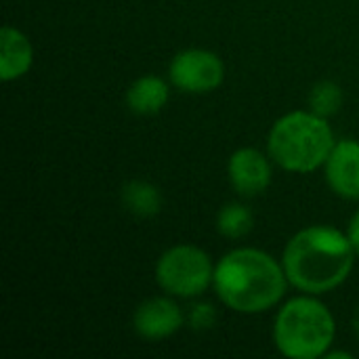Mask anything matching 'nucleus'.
Instances as JSON below:
<instances>
[{
	"label": "nucleus",
	"mask_w": 359,
	"mask_h": 359,
	"mask_svg": "<svg viewBox=\"0 0 359 359\" xmlns=\"http://www.w3.org/2000/svg\"><path fill=\"white\" fill-rule=\"evenodd\" d=\"M355 257L347 231L330 225H311L286 242L282 265L290 286L320 297L349 280Z\"/></svg>",
	"instance_id": "1"
},
{
	"label": "nucleus",
	"mask_w": 359,
	"mask_h": 359,
	"mask_svg": "<svg viewBox=\"0 0 359 359\" xmlns=\"http://www.w3.org/2000/svg\"><path fill=\"white\" fill-rule=\"evenodd\" d=\"M288 284L282 261L259 248H233L215 265L212 290L236 313L259 316L273 309Z\"/></svg>",
	"instance_id": "2"
},
{
	"label": "nucleus",
	"mask_w": 359,
	"mask_h": 359,
	"mask_svg": "<svg viewBox=\"0 0 359 359\" xmlns=\"http://www.w3.org/2000/svg\"><path fill=\"white\" fill-rule=\"evenodd\" d=\"M337 139L328 118L311 109H294L280 116L269 135L267 151L271 160L297 175H309L326 164Z\"/></svg>",
	"instance_id": "3"
},
{
	"label": "nucleus",
	"mask_w": 359,
	"mask_h": 359,
	"mask_svg": "<svg viewBox=\"0 0 359 359\" xmlns=\"http://www.w3.org/2000/svg\"><path fill=\"white\" fill-rule=\"evenodd\" d=\"M337 337V322L332 311L316 299L303 294L286 301L273 322V343L288 359L324 358Z\"/></svg>",
	"instance_id": "4"
},
{
	"label": "nucleus",
	"mask_w": 359,
	"mask_h": 359,
	"mask_svg": "<svg viewBox=\"0 0 359 359\" xmlns=\"http://www.w3.org/2000/svg\"><path fill=\"white\" fill-rule=\"evenodd\" d=\"M215 280V263L206 250L194 244H177L164 250L156 263L158 286L177 299L204 294Z\"/></svg>",
	"instance_id": "5"
},
{
	"label": "nucleus",
	"mask_w": 359,
	"mask_h": 359,
	"mask_svg": "<svg viewBox=\"0 0 359 359\" xmlns=\"http://www.w3.org/2000/svg\"><path fill=\"white\" fill-rule=\"evenodd\" d=\"M168 80L187 95H206L217 90L225 80L223 59L208 48L179 50L168 65Z\"/></svg>",
	"instance_id": "6"
},
{
	"label": "nucleus",
	"mask_w": 359,
	"mask_h": 359,
	"mask_svg": "<svg viewBox=\"0 0 359 359\" xmlns=\"http://www.w3.org/2000/svg\"><path fill=\"white\" fill-rule=\"evenodd\" d=\"M271 156L257 147H240L229 156L227 179L231 189L242 198H257L271 185Z\"/></svg>",
	"instance_id": "7"
},
{
	"label": "nucleus",
	"mask_w": 359,
	"mask_h": 359,
	"mask_svg": "<svg viewBox=\"0 0 359 359\" xmlns=\"http://www.w3.org/2000/svg\"><path fill=\"white\" fill-rule=\"evenodd\" d=\"M185 320L187 316L170 294L151 297L135 309L133 328L145 341H164L177 334Z\"/></svg>",
	"instance_id": "8"
},
{
	"label": "nucleus",
	"mask_w": 359,
	"mask_h": 359,
	"mask_svg": "<svg viewBox=\"0 0 359 359\" xmlns=\"http://www.w3.org/2000/svg\"><path fill=\"white\" fill-rule=\"evenodd\" d=\"M324 175L328 187L343 200H359V141L341 139L334 143Z\"/></svg>",
	"instance_id": "9"
},
{
	"label": "nucleus",
	"mask_w": 359,
	"mask_h": 359,
	"mask_svg": "<svg viewBox=\"0 0 359 359\" xmlns=\"http://www.w3.org/2000/svg\"><path fill=\"white\" fill-rule=\"evenodd\" d=\"M34 65V44L17 27L4 25L0 32V80L13 82L23 78Z\"/></svg>",
	"instance_id": "10"
},
{
	"label": "nucleus",
	"mask_w": 359,
	"mask_h": 359,
	"mask_svg": "<svg viewBox=\"0 0 359 359\" xmlns=\"http://www.w3.org/2000/svg\"><path fill=\"white\" fill-rule=\"evenodd\" d=\"M170 86L164 78L145 74L126 88V105L137 116H154L166 107Z\"/></svg>",
	"instance_id": "11"
},
{
	"label": "nucleus",
	"mask_w": 359,
	"mask_h": 359,
	"mask_svg": "<svg viewBox=\"0 0 359 359\" xmlns=\"http://www.w3.org/2000/svg\"><path fill=\"white\" fill-rule=\"evenodd\" d=\"M120 200L130 215L141 219L156 217L164 204L162 191L149 181H128L120 191Z\"/></svg>",
	"instance_id": "12"
},
{
	"label": "nucleus",
	"mask_w": 359,
	"mask_h": 359,
	"mask_svg": "<svg viewBox=\"0 0 359 359\" xmlns=\"http://www.w3.org/2000/svg\"><path fill=\"white\" fill-rule=\"evenodd\" d=\"M255 227V217L246 204L229 202L217 215V231L227 240H242Z\"/></svg>",
	"instance_id": "13"
},
{
	"label": "nucleus",
	"mask_w": 359,
	"mask_h": 359,
	"mask_svg": "<svg viewBox=\"0 0 359 359\" xmlns=\"http://www.w3.org/2000/svg\"><path fill=\"white\" fill-rule=\"evenodd\" d=\"M343 107V88L332 80H322L313 84L309 93V109L322 118H332Z\"/></svg>",
	"instance_id": "14"
},
{
	"label": "nucleus",
	"mask_w": 359,
	"mask_h": 359,
	"mask_svg": "<svg viewBox=\"0 0 359 359\" xmlns=\"http://www.w3.org/2000/svg\"><path fill=\"white\" fill-rule=\"evenodd\" d=\"M217 318H219V313H217L215 305L202 301V303H196V305L189 309V313H187V324H189L191 330L204 332V330H210V328L217 324Z\"/></svg>",
	"instance_id": "15"
},
{
	"label": "nucleus",
	"mask_w": 359,
	"mask_h": 359,
	"mask_svg": "<svg viewBox=\"0 0 359 359\" xmlns=\"http://www.w3.org/2000/svg\"><path fill=\"white\" fill-rule=\"evenodd\" d=\"M347 236H349V240H351V244H353V248H355V255L359 257V210L351 217V221H349Z\"/></svg>",
	"instance_id": "16"
},
{
	"label": "nucleus",
	"mask_w": 359,
	"mask_h": 359,
	"mask_svg": "<svg viewBox=\"0 0 359 359\" xmlns=\"http://www.w3.org/2000/svg\"><path fill=\"white\" fill-rule=\"evenodd\" d=\"M324 359H351V353L347 351H328Z\"/></svg>",
	"instance_id": "17"
},
{
	"label": "nucleus",
	"mask_w": 359,
	"mask_h": 359,
	"mask_svg": "<svg viewBox=\"0 0 359 359\" xmlns=\"http://www.w3.org/2000/svg\"><path fill=\"white\" fill-rule=\"evenodd\" d=\"M353 330H355V337L359 339V309L358 313H355V318H353Z\"/></svg>",
	"instance_id": "18"
}]
</instances>
